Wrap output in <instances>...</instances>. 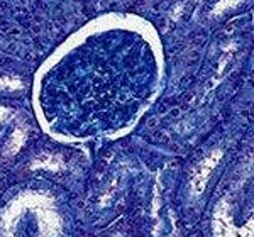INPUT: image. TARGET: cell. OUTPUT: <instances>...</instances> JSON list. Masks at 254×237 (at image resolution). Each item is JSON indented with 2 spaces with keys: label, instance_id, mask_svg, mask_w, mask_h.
Masks as SVG:
<instances>
[{
  "label": "cell",
  "instance_id": "cell-1",
  "mask_svg": "<svg viewBox=\"0 0 254 237\" xmlns=\"http://www.w3.org/2000/svg\"><path fill=\"white\" fill-rule=\"evenodd\" d=\"M220 159H222V151L217 149L198 163V166H196L193 175H191V193L200 195L205 190L207 181H208V178H210V173L215 170V166L219 165Z\"/></svg>",
  "mask_w": 254,
  "mask_h": 237
},
{
  "label": "cell",
  "instance_id": "cell-2",
  "mask_svg": "<svg viewBox=\"0 0 254 237\" xmlns=\"http://www.w3.org/2000/svg\"><path fill=\"white\" fill-rule=\"evenodd\" d=\"M214 236L215 237H241L239 229L234 227L229 214L227 200H220L214 212Z\"/></svg>",
  "mask_w": 254,
  "mask_h": 237
},
{
  "label": "cell",
  "instance_id": "cell-3",
  "mask_svg": "<svg viewBox=\"0 0 254 237\" xmlns=\"http://www.w3.org/2000/svg\"><path fill=\"white\" fill-rule=\"evenodd\" d=\"M241 3H243V0H219V2L214 5V9H212V15L225 14L227 10L236 9V7L241 5Z\"/></svg>",
  "mask_w": 254,
  "mask_h": 237
},
{
  "label": "cell",
  "instance_id": "cell-4",
  "mask_svg": "<svg viewBox=\"0 0 254 237\" xmlns=\"http://www.w3.org/2000/svg\"><path fill=\"white\" fill-rule=\"evenodd\" d=\"M24 139H26V136H24V130H20V129L15 130L14 136H12L10 144H9V154H14L15 151H19V148L24 142Z\"/></svg>",
  "mask_w": 254,
  "mask_h": 237
},
{
  "label": "cell",
  "instance_id": "cell-5",
  "mask_svg": "<svg viewBox=\"0 0 254 237\" xmlns=\"http://www.w3.org/2000/svg\"><path fill=\"white\" fill-rule=\"evenodd\" d=\"M38 166H44V168H58L60 166V159L58 158H51V156H43L39 159V161H36L34 168H38Z\"/></svg>",
  "mask_w": 254,
  "mask_h": 237
},
{
  "label": "cell",
  "instance_id": "cell-6",
  "mask_svg": "<svg viewBox=\"0 0 254 237\" xmlns=\"http://www.w3.org/2000/svg\"><path fill=\"white\" fill-rule=\"evenodd\" d=\"M9 114V109H0V118H3Z\"/></svg>",
  "mask_w": 254,
  "mask_h": 237
}]
</instances>
